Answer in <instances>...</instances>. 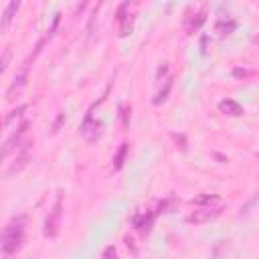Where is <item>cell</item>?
Segmentation results:
<instances>
[{
    "mask_svg": "<svg viewBox=\"0 0 259 259\" xmlns=\"http://www.w3.org/2000/svg\"><path fill=\"white\" fill-rule=\"evenodd\" d=\"M219 203V197L215 195H201V197H195L192 199V205L195 207H213Z\"/></svg>",
    "mask_w": 259,
    "mask_h": 259,
    "instance_id": "obj_14",
    "label": "cell"
},
{
    "mask_svg": "<svg viewBox=\"0 0 259 259\" xmlns=\"http://www.w3.org/2000/svg\"><path fill=\"white\" fill-rule=\"evenodd\" d=\"M205 21H207V13L203 11V13H199V15H197V19H195V21H192V23H190V25L186 27V31H188V35H192L195 31H199V29H201V25H203Z\"/></svg>",
    "mask_w": 259,
    "mask_h": 259,
    "instance_id": "obj_15",
    "label": "cell"
},
{
    "mask_svg": "<svg viewBox=\"0 0 259 259\" xmlns=\"http://www.w3.org/2000/svg\"><path fill=\"white\" fill-rule=\"evenodd\" d=\"M103 257H105V259H117V253H115L113 247H107V249L103 251Z\"/></svg>",
    "mask_w": 259,
    "mask_h": 259,
    "instance_id": "obj_19",
    "label": "cell"
},
{
    "mask_svg": "<svg viewBox=\"0 0 259 259\" xmlns=\"http://www.w3.org/2000/svg\"><path fill=\"white\" fill-rule=\"evenodd\" d=\"M43 43L45 41H41L39 45H37V51L33 53V55H29V59L21 65V69H19V73L15 75V79H13V83H11V87H9V91H7V99H15V95H19L23 89H25V85H27V79H29V69H31V63L35 61V57L41 53V47H43Z\"/></svg>",
    "mask_w": 259,
    "mask_h": 259,
    "instance_id": "obj_2",
    "label": "cell"
},
{
    "mask_svg": "<svg viewBox=\"0 0 259 259\" xmlns=\"http://www.w3.org/2000/svg\"><path fill=\"white\" fill-rule=\"evenodd\" d=\"M25 235H27V215L13 217L0 231V251L5 255L17 253L25 243Z\"/></svg>",
    "mask_w": 259,
    "mask_h": 259,
    "instance_id": "obj_1",
    "label": "cell"
},
{
    "mask_svg": "<svg viewBox=\"0 0 259 259\" xmlns=\"http://www.w3.org/2000/svg\"><path fill=\"white\" fill-rule=\"evenodd\" d=\"M61 217H63V201H61V195H57L55 199V205L53 209L49 211V217L45 221V229H43V235L47 239H55L59 235V229H61Z\"/></svg>",
    "mask_w": 259,
    "mask_h": 259,
    "instance_id": "obj_3",
    "label": "cell"
},
{
    "mask_svg": "<svg viewBox=\"0 0 259 259\" xmlns=\"http://www.w3.org/2000/svg\"><path fill=\"white\" fill-rule=\"evenodd\" d=\"M31 127V121H23V125L21 127H17V132L5 142V146H3V150H0V162H3L15 148H19V144H21V138L27 134V130Z\"/></svg>",
    "mask_w": 259,
    "mask_h": 259,
    "instance_id": "obj_5",
    "label": "cell"
},
{
    "mask_svg": "<svg viewBox=\"0 0 259 259\" xmlns=\"http://www.w3.org/2000/svg\"><path fill=\"white\" fill-rule=\"evenodd\" d=\"M63 121H65V113H59V117H57V121H55V125H53V132H59V127H61Z\"/></svg>",
    "mask_w": 259,
    "mask_h": 259,
    "instance_id": "obj_21",
    "label": "cell"
},
{
    "mask_svg": "<svg viewBox=\"0 0 259 259\" xmlns=\"http://www.w3.org/2000/svg\"><path fill=\"white\" fill-rule=\"evenodd\" d=\"M235 29H237V23H235L233 19H229V21H217V25H215V31H217L221 37L231 35Z\"/></svg>",
    "mask_w": 259,
    "mask_h": 259,
    "instance_id": "obj_11",
    "label": "cell"
},
{
    "mask_svg": "<svg viewBox=\"0 0 259 259\" xmlns=\"http://www.w3.org/2000/svg\"><path fill=\"white\" fill-rule=\"evenodd\" d=\"M21 9V3L19 0H15V3H11L9 7H7V11H5V15H3V19H0V31H5L11 23H13V19H15V15H17V11Z\"/></svg>",
    "mask_w": 259,
    "mask_h": 259,
    "instance_id": "obj_9",
    "label": "cell"
},
{
    "mask_svg": "<svg viewBox=\"0 0 259 259\" xmlns=\"http://www.w3.org/2000/svg\"><path fill=\"white\" fill-rule=\"evenodd\" d=\"M170 89H172V77H168V79H164V87L156 93V97L152 99V103L154 105H160V103H164L166 99H168V95H170Z\"/></svg>",
    "mask_w": 259,
    "mask_h": 259,
    "instance_id": "obj_12",
    "label": "cell"
},
{
    "mask_svg": "<svg viewBox=\"0 0 259 259\" xmlns=\"http://www.w3.org/2000/svg\"><path fill=\"white\" fill-rule=\"evenodd\" d=\"M233 75H235V77H247V75H249V71H245V69H239V67H237V69L233 71Z\"/></svg>",
    "mask_w": 259,
    "mask_h": 259,
    "instance_id": "obj_22",
    "label": "cell"
},
{
    "mask_svg": "<svg viewBox=\"0 0 259 259\" xmlns=\"http://www.w3.org/2000/svg\"><path fill=\"white\" fill-rule=\"evenodd\" d=\"M219 109H221V113L233 115V117H237V115L243 113V107H241L237 101H233V99H223V101L219 103Z\"/></svg>",
    "mask_w": 259,
    "mask_h": 259,
    "instance_id": "obj_10",
    "label": "cell"
},
{
    "mask_svg": "<svg viewBox=\"0 0 259 259\" xmlns=\"http://www.w3.org/2000/svg\"><path fill=\"white\" fill-rule=\"evenodd\" d=\"M127 7H130V5H127V3H123V5H121V7L117 9V17H115V21H117V23H121V21H123V19L127 17V15H125Z\"/></svg>",
    "mask_w": 259,
    "mask_h": 259,
    "instance_id": "obj_18",
    "label": "cell"
},
{
    "mask_svg": "<svg viewBox=\"0 0 259 259\" xmlns=\"http://www.w3.org/2000/svg\"><path fill=\"white\" fill-rule=\"evenodd\" d=\"M127 113H130V109H127L125 105H121V117H123V127H127V125H130V119H127Z\"/></svg>",
    "mask_w": 259,
    "mask_h": 259,
    "instance_id": "obj_20",
    "label": "cell"
},
{
    "mask_svg": "<svg viewBox=\"0 0 259 259\" xmlns=\"http://www.w3.org/2000/svg\"><path fill=\"white\" fill-rule=\"evenodd\" d=\"M3 125H5V121H0V132H3Z\"/></svg>",
    "mask_w": 259,
    "mask_h": 259,
    "instance_id": "obj_24",
    "label": "cell"
},
{
    "mask_svg": "<svg viewBox=\"0 0 259 259\" xmlns=\"http://www.w3.org/2000/svg\"><path fill=\"white\" fill-rule=\"evenodd\" d=\"M166 71H168V67H166V65H164V67H160V69H158V79H162V75H164Z\"/></svg>",
    "mask_w": 259,
    "mask_h": 259,
    "instance_id": "obj_23",
    "label": "cell"
},
{
    "mask_svg": "<svg viewBox=\"0 0 259 259\" xmlns=\"http://www.w3.org/2000/svg\"><path fill=\"white\" fill-rule=\"evenodd\" d=\"M101 134H103V123L99 119H93V115L87 111L81 123V136L85 138L87 144H95L101 138Z\"/></svg>",
    "mask_w": 259,
    "mask_h": 259,
    "instance_id": "obj_4",
    "label": "cell"
},
{
    "mask_svg": "<svg viewBox=\"0 0 259 259\" xmlns=\"http://www.w3.org/2000/svg\"><path fill=\"white\" fill-rule=\"evenodd\" d=\"M11 57H13V51H11V47H7V51H5V55L0 57V73H3L5 69H7V65H9V61H11Z\"/></svg>",
    "mask_w": 259,
    "mask_h": 259,
    "instance_id": "obj_17",
    "label": "cell"
},
{
    "mask_svg": "<svg viewBox=\"0 0 259 259\" xmlns=\"http://www.w3.org/2000/svg\"><path fill=\"white\" fill-rule=\"evenodd\" d=\"M127 150H130V144L123 142V144L119 146L117 154L113 156V170H121V166H123V162H125V156H127Z\"/></svg>",
    "mask_w": 259,
    "mask_h": 259,
    "instance_id": "obj_13",
    "label": "cell"
},
{
    "mask_svg": "<svg viewBox=\"0 0 259 259\" xmlns=\"http://www.w3.org/2000/svg\"><path fill=\"white\" fill-rule=\"evenodd\" d=\"M221 213H223L221 207H199L197 211H192V213L186 217V221H188V223H195V225H201V223H207V221L219 217Z\"/></svg>",
    "mask_w": 259,
    "mask_h": 259,
    "instance_id": "obj_6",
    "label": "cell"
},
{
    "mask_svg": "<svg viewBox=\"0 0 259 259\" xmlns=\"http://www.w3.org/2000/svg\"><path fill=\"white\" fill-rule=\"evenodd\" d=\"M152 223H154V215H152V213H138V215L132 219V225H134L138 231H142V233H148L150 227H152Z\"/></svg>",
    "mask_w": 259,
    "mask_h": 259,
    "instance_id": "obj_7",
    "label": "cell"
},
{
    "mask_svg": "<svg viewBox=\"0 0 259 259\" xmlns=\"http://www.w3.org/2000/svg\"><path fill=\"white\" fill-rule=\"evenodd\" d=\"M31 142L29 144H25L23 148H21V156L17 158V162L9 168V174H15V172H19V170H23L25 166H27V162H29V158H31Z\"/></svg>",
    "mask_w": 259,
    "mask_h": 259,
    "instance_id": "obj_8",
    "label": "cell"
},
{
    "mask_svg": "<svg viewBox=\"0 0 259 259\" xmlns=\"http://www.w3.org/2000/svg\"><path fill=\"white\" fill-rule=\"evenodd\" d=\"M25 111H27V103H21V105H19L17 109H13V111H11L9 115H7V119H5V123H11V121H13L15 117H19V115H23Z\"/></svg>",
    "mask_w": 259,
    "mask_h": 259,
    "instance_id": "obj_16",
    "label": "cell"
}]
</instances>
